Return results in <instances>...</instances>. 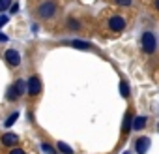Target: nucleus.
<instances>
[{
    "instance_id": "obj_15",
    "label": "nucleus",
    "mask_w": 159,
    "mask_h": 154,
    "mask_svg": "<svg viewBox=\"0 0 159 154\" xmlns=\"http://www.w3.org/2000/svg\"><path fill=\"white\" fill-rule=\"evenodd\" d=\"M120 94H122L124 98H127V96H129V87H127V83H125V81H120Z\"/></svg>"
},
{
    "instance_id": "obj_14",
    "label": "nucleus",
    "mask_w": 159,
    "mask_h": 154,
    "mask_svg": "<svg viewBox=\"0 0 159 154\" xmlns=\"http://www.w3.org/2000/svg\"><path fill=\"white\" fill-rule=\"evenodd\" d=\"M56 147H58V150H60L62 154H73V148H71L69 145H66L64 141H58V145H56Z\"/></svg>"
},
{
    "instance_id": "obj_6",
    "label": "nucleus",
    "mask_w": 159,
    "mask_h": 154,
    "mask_svg": "<svg viewBox=\"0 0 159 154\" xmlns=\"http://www.w3.org/2000/svg\"><path fill=\"white\" fill-rule=\"evenodd\" d=\"M39 92H41V79H39V75H32L28 79V94L38 96Z\"/></svg>"
},
{
    "instance_id": "obj_17",
    "label": "nucleus",
    "mask_w": 159,
    "mask_h": 154,
    "mask_svg": "<svg viewBox=\"0 0 159 154\" xmlns=\"http://www.w3.org/2000/svg\"><path fill=\"white\" fill-rule=\"evenodd\" d=\"M10 6H13V0H0V12H6Z\"/></svg>"
},
{
    "instance_id": "obj_24",
    "label": "nucleus",
    "mask_w": 159,
    "mask_h": 154,
    "mask_svg": "<svg viewBox=\"0 0 159 154\" xmlns=\"http://www.w3.org/2000/svg\"><path fill=\"white\" fill-rule=\"evenodd\" d=\"M157 130H159V124H157Z\"/></svg>"
},
{
    "instance_id": "obj_2",
    "label": "nucleus",
    "mask_w": 159,
    "mask_h": 154,
    "mask_svg": "<svg viewBox=\"0 0 159 154\" xmlns=\"http://www.w3.org/2000/svg\"><path fill=\"white\" fill-rule=\"evenodd\" d=\"M25 90H26L25 81H23V79H17V81L8 89V92H6V100H8V102H17V100L25 94Z\"/></svg>"
},
{
    "instance_id": "obj_12",
    "label": "nucleus",
    "mask_w": 159,
    "mask_h": 154,
    "mask_svg": "<svg viewBox=\"0 0 159 154\" xmlns=\"http://www.w3.org/2000/svg\"><path fill=\"white\" fill-rule=\"evenodd\" d=\"M66 25H67V28H69V30H81V26H83V25H81V21H77L75 17H69Z\"/></svg>"
},
{
    "instance_id": "obj_13",
    "label": "nucleus",
    "mask_w": 159,
    "mask_h": 154,
    "mask_svg": "<svg viewBox=\"0 0 159 154\" xmlns=\"http://www.w3.org/2000/svg\"><path fill=\"white\" fill-rule=\"evenodd\" d=\"M17 118H19V113L15 111V113H11V115H10L6 120H4V126H6V128H11V126L17 122Z\"/></svg>"
},
{
    "instance_id": "obj_16",
    "label": "nucleus",
    "mask_w": 159,
    "mask_h": 154,
    "mask_svg": "<svg viewBox=\"0 0 159 154\" xmlns=\"http://www.w3.org/2000/svg\"><path fill=\"white\" fill-rule=\"evenodd\" d=\"M114 4L120 8H131L133 6V0H114Z\"/></svg>"
},
{
    "instance_id": "obj_8",
    "label": "nucleus",
    "mask_w": 159,
    "mask_h": 154,
    "mask_svg": "<svg viewBox=\"0 0 159 154\" xmlns=\"http://www.w3.org/2000/svg\"><path fill=\"white\" fill-rule=\"evenodd\" d=\"M66 45H71L75 49H94V45L84 40H69V41H66Z\"/></svg>"
},
{
    "instance_id": "obj_1",
    "label": "nucleus",
    "mask_w": 159,
    "mask_h": 154,
    "mask_svg": "<svg viewBox=\"0 0 159 154\" xmlns=\"http://www.w3.org/2000/svg\"><path fill=\"white\" fill-rule=\"evenodd\" d=\"M34 13L41 21H54L60 13V6H58L56 0H39Z\"/></svg>"
},
{
    "instance_id": "obj_7",
    "label": "nucleus",
    "mask_w": 159,
    "mask_h": 154,
    "mask_svg": "<svg viewBox=\"0 0 159 154\" xmlns=\"http://www.w3.org/2000/svg\"><path fill=\"white\" fill-rule=\"evenodd\" d=\"M148 148H150V137H139V139L135 141V150H137V154H146Z\"/></svg>"
},
{
    "instance_id": "obj_19",
    "label": "nucleus",
    "mask_w": 159,
    "mask_h": 154,
    "mask_svg": "<svg viewBox=\"0 0 159 154\" xmlns=\"http://www.w3.org/2000/svg\"><path fill=\"white\" fill-rule=\"evenodd\" d=\"M6 23H8V15H0V28H2Z\"/></svg>"
},
{
    "instance_id": "obj_20",
    "label": "nucleus",
    "mask_w": 159,
    "mask_h": 154,
    "mask_svg": "<svg viewBox=\"0 0 159 154\" xmlns=\"http://www.w3.org/2000/svg\"><path fill=\"white\" fill-rule=\"evenodd\" d=\"M10 154H26V152H25L23 148H11V150H10Z\"/></svg>"
},
{
    "instance_id": "obj_23",
    "label": "nucleus",
    "mask_w": 159,
    "mask_h": 154,
    "mask_svg": "<svg viewBox=\"0 0 159 154\" xmlns=\"http://www.w3.org/2000/svg\"><path fill=\"white\" fill-rule=\"evenodd\" d=\"M124 154H131V152H129V150H125V152H124Z\"/></svg>"
},
{
    "instance_id": "obj_4",
    "label": "nucleus",
    "mask_w": 159,
    "mask_h": 154,
    "mask_svg": "<svg viewBox=\"0 0 159 154\" xmlns=\"http://www.w3.org/2000/svg\"><path fill=\"white\" fill-rule=\"evenodd\" d=\"M125 25H127V21H125V17H122V15H111L109 21H107V26H109L112 32H122V30L125 28Z\"/></svg>"
},
{
    "instance_id": "obj_22",
    "label": "nucleus",
    "mask_w": 159,
    "mask_h": 154,
    "mask_svg": "<svg viewBox=\"0 0 159 154\" xmlns=\"http://www.w3.org/2000/svg\"><path fill=\"white\" fill-rule=\"evenodd\" d=\"M6 40H8V36H6V34H0V41H6Z\"/></svg>"
},
{
    "instance_id": "obj_3",
    "label": "nucleus",
    "mask_w": 159,
    "mask_h": 154,
    "mask_svg": "<svg viewBox=\"0 0 159 154\" xmlns=\"http://www.w3.org/2000/svg\"><path fill=\"white\" fill-rule=\"evenodd\" d=\"M140 45H142V51H144L146 55L155 53V49H157V40H155L153 32H142V36H140Z\"/></svg>"
},
{
    "instance_id": "obj_21",
    "label": "nucleus",
    "mask_w": 159,
    "mask_h": 154,
    "mask_svg": "<svg viewBox=\"0 0 159 154\" xmlns=\"http://www.w3.org/2000/svg\"><path fill=\"white\" fill-rule=\"evenodd\" d=\"M153 8H155V10L159 12V0H153Z\"/></svg>"
},
{
    "instance_id": "obj_11",
    "label": "nucleus",
    "mask_w": 159,
    "mask_h": 154,
    "mask_svg": "<svg viewBox=\"0 0 159 154\" xmlns=\"http://www.w3.org/2000/svg\"><path fill=\"white\" fill-rule=\"evenodd\" d=\"M146 122H148L146 117H135L133 118V130H142L146 126Z\"/></svg>"
},
{
    "instance_id": "obj_5",
    "label": "nucleus",
    "mask_w": 159,
    "mask_h": 154,
    "mask_svg": "<svg viewBox=\"0 0 159 154\" xmlns=\"http://www.w3.org/2000/svg\"><path fill=\"white\" fill-rule=\"evenodd\" d=\"M4 60H6V64H8L10 68H17V66L21 64V55H19L17 49H8V51L4 53Z\"/></svg>"
},
{
    "instance_id": "obj_10",
    "label": "nucleus",
    "mask_w": 159,
    "mask_h": 154,
    "mask_svg": "<svg viewBox=\"0 0 159 154\" xmlns=\"http://www.w3.org/2000/svg\"><path fill=\"white\" fill-rule=\"evenodd\" d=\"M131 130H133V115H131V113L127 111V113H125V117H124V124H122V132H124V133H129Z\"/></svg>"
},
{
    "instance_id": "obj_18",
    "label": "nucleus",
    "mask_w": 159,
    "mask_h": 154,
    "mask_svg": "<svg viewBox=\"0 0 159 154\" xmlns=\"http://www.w3.org/2000/svg\"><path fill=\"white\" fill-rule=\"evenodd\" d=\"M41 148H43V152H47V154H54V148H52L49 143H43V145H41Z\"/></svg>"
},
{
    "instance_id": "obj_9",
    "label": "nucleus",
    "mask_w": 159,
    "mask_h": 154,
    "mask_svg": "<svg viewBox=\"0 0 159 154\" xmlns=\"http://www.w3.org/2000/svg\"><path fill=\"white\" fill-rule=\"evenodd\" d=\"M0 141H2V145H6V147H15L19 143V135H15V133H4L2 137H0Z\"/></svg>"
}]
</instances>
